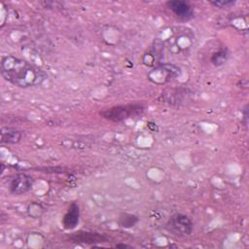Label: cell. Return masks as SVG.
<instances>
[{
  "label": "cell",
  "mask_w": 249,
  "mask_h": 249,
  "mask_svg": "<svg viewBox=\"0 0 249 249\" xmlns=\"http://www.w3.org/2000/svg\"><path fill=\"white\" fill-rule=\"evenodd\" d=\"M1 75L9 83L23 89L38 87L47 79L42 69L14 55L2 57Z\"/></svg>",
  "instance_id": "obj_1"
},
{
  "label": "cell",
  "mask_w": 249,
  "mask_h": 249,
  "mask_svg": "<svg viewBox=\"0 0 249 249\" xmlns=\"http://www.w3.org/2000/svg\"><path fill=\"white\" fill-rule=\"evenodd\" d=\"M145 110V107L141 103H129L124 105L112 106L106 109H103L99 112V115L110 122H122L124 120L136 117L142 114Z\"/></svg>",
  "instance_id": "obj_2"
},
{
  "label": "cell",
  "mask_w": 249,
  "mask_h": 249,
  "mask_svg": "<svg viewBox=\"0 0 249 249\" xmlns=\"http://www.w3.org/2000/svg\"><path fill=\"white\" fill-rule=\"evenodd\" d=\"M166 229L173 234L186 236L192 233L194 225L187 215L182 213H175L168 219L166 223Z\"/></svg>",
  "instance_id": "obj_3"
},
{
  "label": "cell",
  "mask_w": 249,
  "mask_h": 249,
  "mask_svg": "<svg viewBox=\"0 0 249 249\" xmlns=\"http://www.w3.org/2000/svg\"><path fill=\"white\" fill-rule=\"evenodd\" d=\"M179 68L172 64L159 65L148 74V78L153 83L163 84L176 77L179 73Z\"/></svg>",
  "instance_id": "obj_4"
},
{
  "label": "cell",
  "mask_w": 249,
  "mask_h": 249,
  "mask_svg": "<svg viewBox=\"0 0 249 249\" xmlns=\"http://www.w3.org/2000/svg\"><path fill=\"white\" fill-rule=\"evenodd\" d=\"M33 186V179L30 175L20 173L16 175L10 183V192L14 195H22L31 190Z\"/></svg>",
  "instance_id": "obj_5"
},
{
  "label": "cell",
  "mask_w": 249,
  "mask_h": 249,
  "mask_svg": "<svg viewBox=\"0 0 249 249\" xmlns=\"http://www.w3.org/2000/svg\"><path fill=\"white\" fill-rule=\"evenodd\" d=\"M166 5L180 19L189 20L194 16V9L187 1L170 0L166 2Z\"/></svg>",
  "instance_id": "obj_6"
},
{
  "label": "cell",
  "mask_w": 249,
  "mask_h": 249,
  "mask_svg": "<svg viewBox=\"0 0 249 249\" xmlns=\"http://www.w3.org/2000/svg\"><path fill=\"white\" fill-rule=\"evenodd\" d=\"M70 240L77 243H87V244H94V243H102L106 242L108 239L104 234L92 231H78L70 236Z\"/></svg>",
  "instance_id": "obj_7"
},
{
  "label": "cell",
  "mask_w": 249,
  "mask_h": 249,
  "mask_svg": "<svg viewBox=\"0 0 249 249\" xmlns=\"http://www.w3.org/2000/svg\"><path fill=\"white\" fill-rule=\"evenodd\" d=\"M80 207L77 202H72L62 218V225L65 230H73L79 224Z\"/></svg>",
  "instance_id": "obj_8"
},
{
  "label": "cell",
  "mask_w": 249,
  "mask_h": 249,
  "mask_svg": "<svg viewBox=\"0 0 249 249\" xmlns=\"http://www.w3.org/2000/svg\"><path fill=\"white\" fill-rule=\"evenodd\" d=\"M22 137V133L12 127H3L1 130V142L5 144L18 143Z\"/></svg>",
  "instance_id": "obj_9"
},
{
  "label": "cell",
  "mask_w": 249,
  "mask_h": 249,
  "mask_svg": "<svg viewBox=\"0 0 249 249\" xmlns=\"http://www.w3.org/2000/svg\"><path fill=\"white\" fill-rule=\"evenodd\" d=\"M229 58V52L227 48H222L216 52H214L210 57V61L215 66L223 65Z\"/></svg>",
  "instance_id": "obj_10"
},
{
  "label": "cell",
  "mask_w": 249,
  "mask_h": 249,
  "mask_svg": "<svg viewBox=\"0 0 249 249\" xmlns=\"http://www.w3.org/2000/svg\"><path fill=\"white\" fill-rule=\"evenodd\" d=\"M120 224L122 227L124 228H131L133 227L138 221V217L133 215V214H129V213H123L121 216H120Z\"/></svg>",
  "instance_id": "obj_11"
},
{
  "label": "cell",
  "mask_w": 249,
  "mask_h": 249,
  "mask_svg": "<svg viewBox=\"0 0 249 249\" xmlns=\"http://www.w3.org/2000/svg\"><path fill=\"white\" fill-rule=\"evenodd\" d=\"M210 3L218 8H228L233 5L235 2L231 0H215V1H211Z\"/></svg>",
  "instance_id": "obj_12"
}]
</instances>
